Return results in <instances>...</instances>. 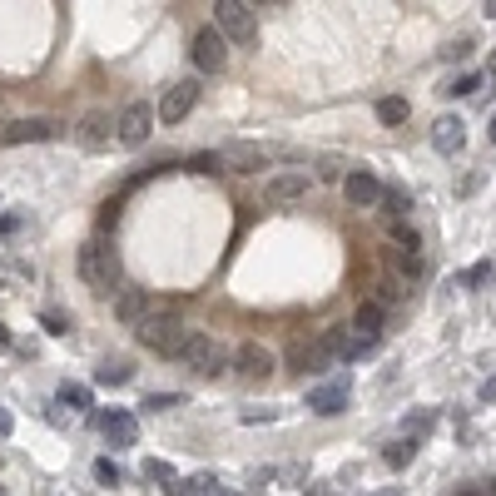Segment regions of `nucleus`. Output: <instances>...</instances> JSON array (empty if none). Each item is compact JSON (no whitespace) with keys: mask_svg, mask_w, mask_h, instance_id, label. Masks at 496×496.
I'll return each mask as SVG.
<instances>
[{"mask_svg":"<svg viewBox=\"0 0 496 496\" xmlns=\"http://www.w3.org/2000/svg\"><path fill=\"white\" fill-rule=\"evenodd\" d=\"M343 194H347L353 209H377V204H383V184H377L372 174H362V169H353L343 179Z\"/></svg>","mask_w":496,"mask_h":496,"instance_id":"nucleus-12","label":"nucleus"},{"mask_svg":"<svg viewBox=\"0 0 496 496\" xmlns=\"http://www.w3.org/2000/svg\"><path fill=\"white\" fill-rule=\"evenodd\" d=\"M74 268H80V278H85L89 293H114L120 288V253H114V244H105V238H89V244H80V259H74Z\"/></svg>","mask_w":496,"mask_h":496,"instance_id":"nucleus-1","label":"nucleus"},{"mask_svg":"<svg viewBox=\"0 0 496 496\" xmlns=\"http://www.w3.org/2000/svg\"><path fill=\"white\" fill-rule=\"evenodd\" d=\"M55 129H60V124L40 120V114H30V120H11V124H5V144H45V139H55Z\"/></svg>","mask_w":496,"mask_h":496,"instance_id":"nucleus-11","label":"nucleus"},{"mask_svg":"<svg viewBox=\"0 0 496 496\" xmlns=\"http://www.w3.org/2000/svg\"><path fill=\"white\" fill-rule=\"evenodd\" d=\"M383 328H387V313H383V303H362L358 313H353V333H362V337H383Z\"/></svg>","mask_w":496,"mask_h":496,"instance_id":"nucleus-18","label":"nucleus"},{"mask_svg":"<svg viewBox=\"0 0 496 496\" xmlns=\"http://www.w3.org/2000/svg\"><path fill=\"white\" fill-rule=\"evenodd\" d=\"M482 15H492V20H496V0H486V5H482Z\"/></svg>","mask_w":496,"mask_h":496,"instance_id":"nucleus-36","label":"nucleus"},{"mask_svg":"<svg viewBox=\"0 0 496 496\" xmlns=\"http://www.w3.org/2000/svg\"><path fill=\"white\" fill-rule=\"evenodd\" d=\"M461 139H467V124H461L457 114H442V120L432 124V144L442 149V154H457Z\"/></svg>","mask_w":496,"mask_h":496,"instance_id":"nucleus-17","label":"nucleus"},{"mask_svg":"<svg viewBox=\"0 0 496 496\" xmlns=\"http://www.w3.org/2000/svg\"><path fill=\"white\" fill-rule=\"evenodd\" d=\"M471 50V40H452V45L442 50V60H461V55H467Z\"/></svg>","mask_w":496,"mask_h":496,"instance_id":"nucleus-29","label":"nucleus"},{"mask_svg":"<svg viewBox=\"0 0 496 496\" xmlns=\"http://www.w3.org/2000/svg\"><path fill=\"white\" fill-rule=\"evenodd\" d=\"M273 164V149L268 144H253V139H234L229 149H219V169H234V174H259Z\"/></svg>","mask_w":496,"mask_h":496,"instance_id":"nucleus-5","label":"nucleus"},{"mask_svg":"<svg viewBox=\"0 0 496 496\" xmlns=\"http://www.w3.org/2000/svg\"><path fill=\"white\" fill-rule=\"evenodd\" d=\"M74 139H80L85 149H105L110 144V120H105V114H85L80 129H74Z\"/></svg>","mask_w":496,"mask_h":496,"instance_id":"nucleus-19","label":"nucleus"},{"mask_svg":"<svg viewBox=\"0 0 496 496\" xmlns=\"http://www.w3.org/2000/svg\"><path fill=\"white\" fill-rule=\"evenodd\" d=\"M135 337L149 347V353H164V358H179V347H184V337H189V328H184V318L179 313H149L144 322L135 328Z\"/></svg>","mask_w":496,"mask_h":496,"instance_id":"nucleus-2","label":"nucleus"},{"mask_svg":"<svg viewBox=\"0 0 496 496\" xmlns=\"http://www.w3.org/2000/svg\"><path fill=\"white\" fill-rule=\"evenodd\" d=\"M347 397H353V377L337 372L333 383H322V387H313V392H308V407L318 412V417H337V412L347 407Z\"/></svg>","mask_w":496,"mask_h":496,"instance_id":"nucleus-9","label":"nucleus"},{"mask_svg":"<svg viewBox=\"0 0 496 496\" xmlns=\"http://www.w3.org/2000/svg\"><path fill=\"white\" fill-rule=\"evenodd\" d=\"M486 135H492V144H496V114H492V129H486Z\"/></svg>","mask_w":496,"mask_h":496,"instance_id":"nucleus-37","label":"nucleus"},{"mask_svg":"<svg viewBox=\"0 0 496 496\" xmlns=\"http://www.w3.org/2000/svg\"><path fill=\"white\" fill-rule=\"evenodd\" d=\"M144 477H159V482H174V471L164 461H144Z\"/></svg>","mask_w":496,"mask_h":496,"instance_id":"nucleus-31","label":"nucleus"},{"mask_svg":"<svg viewBox=\"0 0 496 496\" xmlns=\"http://www.w3.org/2000/svg\"><path fill=\"white\" fill-rule=\"evenodd\" d=\"M383 204L392 213H407V194H402V189H383Z\"/></svg>","mask_w":496,"mask_h":496,"instance_id":"nucleus-26","label":"nucleus"},{"mask_svg":"<svg viewBox=\"0 0 496 496\" xmlns=\"http://www.w3.org/2000/svg\"><path fill=\"white\" fill-rule=\"evenodd\" d=\"M392 238H397L402 248H417V234H412L407 223H397V229H392Z\"/></svg>","mask_w":496,"mask_h":496,"instance_id":"nucleus-30","label":"nucleus"},{"mask_svg":"<svg viewBox=\"0 0 496 496\" xmlns=\"http://www.w3.org/2000/svg\"><path fill=\"white\" fill-rule=\"evenodd\" d=\"M95 477H99L105 486H114V482H120V467H114V461L105 457V461H95Z\"/></svg>","mask_w":496,"mask_h":496,"instance_id":"nucleus-27","label":"nucleus"},{"mask_svg":"<svg viewBox=\"0 0 496 496\" xmlns=\"http://www.w3.org/2000/svg\"><path fill=\"white\" fill-rule=\"evenodd\" d=\"M129 377H135V368H129V362H124V358L99 362V372H95V383H105V387H124V383H129Z\"/></svg>","mask_w":496,"mask_h":496,"instance_id":"nucleus-20","label":"nucleus"},{"mask_svg":"<svg viewBox=\"0 0 496 496\" xmlns=\"http://www.w3.org/2000/svg\"><path fill=\"white\" fill-rule=\"evenodd\" d=\"M5 347H11V328H5V322H0V353H5Z\"/></svg>","mask_w":496,"mask_h":496,"instance_id":"nucleus-34","label":"nucleus"},{"mask_svg":"<svg viewBox=\"0 0 496 496\" xmlns=\"http://www.w3.org/2000/svg\"><path fill=\"white\" fill-rule=\"evenodd\" d=\"M189 55H194V65L204 74H219L223 65H229V40H223L213 25H204V30L194 35V50H189Z\"/></svg>","mask_w":496,"mask_h":496,"instance_id":"nucleus-8","label":"nucleus"},{"mask_svg":"<svg viewBox=\"0 0 496 496\" xmlns=\"http://www.w3.org/2000/svg\"><path fill=\"white\" fill-rule=\"evenodd\" d=\"M149 129H154V110H149V99H129V105L120 110V120H114L120 144H144Z\"/></svg>","mask_w":496,"mask_h":496,"instance_id":"nucleus-7","label":"nucleus"},{"mask_svg":"<svg viewBox=\"0 0 496 496\" xmlns=\"http://www.w3.org/2000/svg\"><path fill=\"white\" fill-rule=\"evenodd\" d=\"M99 432H105V442L120 452V446H135L139 422H135V412H105V417H99Z\"/></svg>","mask_w":496,"mask_h":496,"instance_id":"nucleus-14","label":"nucleus"},{"mask_svg":"<svg viewBox=\"0 0 496 496\" xmlns=\"http://www.w3.org/2000/svg\"><path fill=\"white\" fill-rule=\"evenodd\" d=\"M322 347H328V358H337V362H358V358H368L377 343L362 337V333H353V328H333V333L322 337Z\"/></svg>","mask_w":496,"mask_h":496,"instance_id":"nucleus-10","label":"nucleus"},{"mask_svg":"<svg viewBox=\"0 0 496 496\" xmlns=\"http://www.w3.org/2000/svg\"><path fill=\"white\" fill-rule=\"evenodd\" d=\"M60 402H65V407H74V412H85V407H89V387L65 383V387H60Z\"/></svg>","mask_w":496,"mask_h":496,"instance_id":"nucleus-23","label":"nucleus"},{"mask_svg":"<svg viewBox=\"0 0 496 496\" xmlns=\"http://www.w3.org/2000/svg\"><path fill=\"white\" fill-rule=\"evenodd\" d=\"M11 427H15V422H11V412L0 407V437H11Z\"/></svg>","mask_w":496,"mask_h":496,"instance_id":"nucleus-33","label":"nucleus"},{"mask_svg":"<svg viewBox=\"0 0 496 496\" xmlns=\"http://www.w3.org/2000/svg\"><path fill=\"white\" fill-rule=\"evenodd\" d=\"M40 322H45L50 333H70V318H65V313H55V308H50V313H45V318H40Z\"/></svg>","mask_w":496,"mask_h":496,"instance_id":"nucleus-28","label":"nucleus"},{"mask_svg":"<svg viewBox=\"0 0 496 496\" xmlns=\"http://www.w3.org/2000/svg\"><path fill=\"white\" fill-rule=\"evenodd\" d=\"M198 95H204V85H198V80H179V85H169V89H164V99H159V110H154V120L184 124L189 110L198 105Z\"/></svg>","mask_w":496,"mask_h":496,"instance_id":"nucleus-6","label":"nucleus"},{"mask_svg":"<svg viewBox=\"0 0 496 496\" xmlns=\"http://www.w3.org/2000/svg\"><path fill=\"white\" fill-rule=\"evenodd\" d=\"M492 278V263H477L471 273H461V288H477V283H486Z\"/></svg>","mask_w":496,"mask_h":496,"instance_id":"nucleus-25","label":"nucleus"},{"mask_svg":"<svg viewBox=\"0 0 496 496\" xmlns=\"http://www.w3.org/2000/svg\"><path fill=\"white\" fill-rule=\"evenodd\" d=\"M0 144H5V120H0Z\"/></svg>","mask_w":496,"mask_h":496,"instance_id":"nucleus-38","label":"nucleus"},{"mask_svg":"<svg viewBox=\"0 0 496 496\" xmlns=\"http://www.w3.org/2000/svg\"><path fill=\"white\" fill-rule=\"evenodd\" d=\"M234 368L244 372V377H253V383H259V377H268L278 362H273V353H268L263 343H244V347L234 353Z\"/></svg>","mask_w":496,"mask_h":496,"instance_id":"nucleus-15","label":"nucleus"},{"mask_svg":"<svg viewBox=\"0 0 496 496\" xmlns=\"http://www.w3.org/2000/svg\"><path fill=\"white\" fill-rule=\"evenodd\" d=\"M412 457H417V442H412V437H402V442H387V446H383V461H387L392 471L412 467Z\"/></svg>","mask_w":496,"mask_h":496,"instance_id":"nucleus-21","label":"nucleus"},{"mask_svg":"<svg viewBox=\"0 0 496 496\" xmlns=\"http://www.w3.org/2000/svg\"><path fill=\"white\" fill-rule=\"evenodd\" d=\"M477 189H482V174H471V179H461V184H457V194H477Z\"/></svg>","mask_w":496,"mask_h":496,"instance_id":"nucleus-32","label":"nucleus"},{"mask_svg":"<svg viewBox=\"0 0 496 496\" xmlns=\"http://www.w3.org/2000/svg\"><path fill=\"white\" fill-rule=\"evenodd\" d=\"M482 397H486V402H492V397H496V377H492V383L482 387Z\"/></svg>","mask_w":496,"mask_h":496,"instance_id":"nucleus-35","label":"nucleus"},{"mask_svg":"<svg viewBox=\"0 0 496 496\" xmlns=\"http://www.w3.org/2000/svg\"><path fill=\"white\" fill-rule=\"evenodd\" d=\"M179 362H189L194 372H204V377H213V372L229 368V347L213 343L209 333H189L184 347H179Z\"/></svg>","mask_w":496,"mask_h":496,"instance_id":"nucleus-4","label":"nucleus"},{"mask_svg":"<svg viewBox=\"0 0 496 496\" xmlns=\"http://www.w3.org/2000/svg\"><path fill=\"white\" fill-rule=\"evenodd\" d=\"M377 120H383V124H402V120H407V99H383V105H377Z\"/></svg>","mask_w":496,"mask_h":496,"instance_id":"nucleus-22","label":"nucleus"},{"mask_svg":"<svg viewBox=\"0 0 496 496\" xmlns=\"http://www.w3.org/2000/svg\"><path fill=\"white\" fill-rule=\"evenodd\" d=\"M144 407L149 412H169V407H179V397H174V392H154V397H144Z\"/></svg>","mask_w":496,"mask_h":496,"instance_id":"nucleus-24","label":"nucleus"},{"mask_svg":"<svg viewBox=\"0 0 496 496\" xmlns=\"http://www.w3.org/2000/svg\"><path fill=\"white\" fill-rule=\"evenodd\" d=\"M313 179L303 169H283V174H273L268 179V198L273 204H293V198H308Z\"/></svg>","mask_w":496,"mask_h":496,"instance_id":"nucleus-13","label":"nucleus"},{"mask_svg":"<svg viewBox=\"0 0 496 496\" xmlns=\"http://www.w3.org/2000/svg\"><path fill=\"white\" fill-rule=\"evenodd\" d=\"M213 30L234 45H253L259 40V5L253 0H219L213 5Z\"/></svg>","mask_w":496,"mask_h":496,"instance_id":"nucleus-3","label":"nucleus"},{"mask_svg":"<svg viewBox=\"0 0 496 496\" xmlns=\"http://www.w3.org/2000/svg\"><path fill=\"white\" fill-rule=\"evenodd\" d=\"M154 313V303H149V293H139V288H129V293H120V303H114V318L124 322V328H139V322Z\"/></svg>","mask_w":496,"mask_h":496,"instance_id":"nucleus-16","label":"nucleus"}]
</instances>
